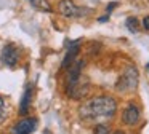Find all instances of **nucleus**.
<instances>
[{"mask_svg": "<svg viewBox=\"0 0 149 134\" xmlns=\"http://www.w3.org/2000/svg\"><path fill=\"white\" fill-rule=\"evenodd\" d=\"M117 110V104L109 96H98L84 102L79 107L82 120H98V118H112Z\"/></svg>", "mask_w": 149, "mask_h": 134, "instance_id": "f257e3e1", "label": "nucleus"}, {"mask_svg": "<svg viewBox=\"0 0 149 134\" xmlns=\"http://www.w3.org/2000/svg\"><path fill=\"white\" fill-rule=\"evenodd\" d=\"M88 91H90V82L84 75L75 77V78H68V82H66V93L71 99L79 101V99L85 97Z\"/></svg>", "mask_w": 149, "mask_h": 134, "instance_id": "f03ea898", "label": "nucleus"}, {"mask_svg": "<svg viewBox=\"0 0 149 134\" xmlns=\"http://www.w3.org/2000/svg\"><path fill=\"white\" fill-rule=\"evenodd\" d=\"M138 86V70L133 66H127L117 82V89L122 93H133Z\"/></svg>", "mask_w": 149, "mask_h": 134, "instance_id": "7ed1b4c3", "label": "nucleus"}, {"mask_svg": "<svg viewBox=\"0 0 149 134\" xmlns=\"http://www.w3.org/2000/svg\"><path fill=\"white\" fill-rule=\"evenodd\" d=\"M59 13L66 18H82V16H87L88 10L77 6L72 0H61L59 2Z\"/></svg>", "mask_w": 149, "mask_h": 134, "instance_id": "20e7f679", "label": "nucleus"}, {"mask_svg": "<svg viewBox=\"0 0 149 134\" xmlns=\"http://www.w3.org/2000/svg\"><path fill=\"white\" fill-rule=\"evenodd\" d=\"M18 59H19V51H18V48L13 43L5 45L3 50H2V62L8 67H15L18 64Z\"/></svg>", "mask_w": 149, "mask_h": 134, "instance_id": "39448f33", "label": "nucleus"}, {"mask_svg": "<svg viewBox=\"0 0 149 134\" xmlns=\"http://www.w3.org/2000/svg\"><path fill=\"white\" fill-rule=\"evenodd\" d=\"M66 46H68V51H66V56H64V59H63V66H61L63 69H69V67L75 62L74 59L77 57L79 50H80V40L68 41V43H66Z\"/></svg>", "mask_w": 149, "mask_h": 134, "instance_id": "423d86ee", "label": "nucleus"}, {"mask_svg": "<svg viewBox=\"0 0 149 134\" xmlns=\"http://www.w3.org/2000/svg\"><path fill=\"white\" fill-rule=\"evenodd\" d=\"M37 128V120L36 118H24V120L18 121L13 128H11V134H31Z\"/></svg>", "mask_w": 149, "mask_h": 134, "instance_id": "0eeeda50", "label": "nucleus"}, {"mask_svg": "<svg viewBox=\"0 0 149 134\" xmlns=\"http://www.w3.org/2000/svg\"><path fill=\"white\" fill-rule=\"evenodd\" d=\"M139 117H141V113H139L138 107L133 105V104H130L122 113V121L125 124H128V126H135V124L139 121Z\"/></svg>", "mask_w": 149, "mask_h": 134, "instance_id": "6e6552de", "label": "nucleus"}, {"mask_svg": "<svg viewBox=\"0 0 149 134\" xmlns=\"http://www.w3.org/2000/svg\"><path fill=\"white\" fill-rule=\"evenodd\" d=\"M31 99H32V86H27L26 91H24L23 97H21V102H19V113L21 115H27L29 112V105H31Z\"/></svg>", "mask_w": 149, "mask_h": 134, "instance_id": "1a4fd4ad", "label": "nucleus"}, {"mask_svg": "<svg viewBox=\"0 0 149 134\" xmlns=\"http://www.w3.org/2000/svg\"><path fill=\"white\" fill-rule=\"evenodd\" d=\"M31 5L34 8L40 10V11H47V13H52V5H50L48 0H31Z\"/></svg>", "mask_w": 149, "mask_h": 134, "instance_id": "9d476101", "label": "nucleus"}, {"mask_svg": "<svg viewBox=\"0 0 149 134\" xmlns=\"http://www.w3.org/2000/svg\"><path fill=\"white\" fill-rule=\"evenodd\" d=\"M125 26H127V29H128L132 34H136V32H138V29H139V22H138V19H136L135 16H130V18H127Z\"/></svg>", "mask_w": 149, "mask_h": 134, "instance_id": "9b49d317", "label": "nucleus"}, {"mask_svg": "<svg viewBox=\"0 0 149 134\" xmlns=\"http://www.w3.org/2000/svg\"><path fill=\"white\" fill-rule=\"evenodd\" d=\"M5 117H7V105H5L3 97L0 96V123L5 120Z\"/></svg>", "mask_w": 149, "mask_h": 134, "instance_id": "f8f14e48", "label": "nucleus"}, {"mask_svg": "<svg viewBox=\"0 0 149 134\" xmlns=\"http://www.w3.org/2000/svg\"><path fill=\"white\" fill-rule=\"evenodd\" d=\"M93 133L95 134H109V128H107L106 124H96Z\"/></svg>", "mask_w": 149, "mask_h": 134, "instance_id": "ddd939ff", "label": "nucleus"}, {"mask_svg": "<svg viewBox=\"0 0 149 134\" xmlns=\"http://www.w3.org/2000/svg\"><path fill=\"white\" fill-rule=\"evenodd\" d=\"M143 27H144L146 30H149V16H146V18L143 19Z\"/></svg>", "mask_w": 149, "mask_h": 134, "instance_id": "4468645a", "label": "nucleus"}, {"mask_svg": "<svg viewBox=\"0 0 149 134\" xmlns=\"http://www.w3.org/2000/svg\"><path fill=\"white\" fill-rule=\"evenodd\" d=\"M116 6H117V2H112V3H109V5H107V13H111V11H112V10L114 8H116Z\"/></svg>", "mask_w": 149, "mask_h": 134, "instance_id": "2eb2a0df", "label": "nucleus"}, {"mask_svg": "<svg viewBox=\"0 0 149 134\" xmlns=\"http://www.w3.org/2000/svg\"><path fill=\"white\" fill-rule=\"evenodd\" d=\"M107 18H109V16H103V18H100V22H104V21H107Z\"/></svg>", "mask_w": 149, "mask_h": 134, "instance_id": "dca6fc26", "label": "nucleus"}, {"mask_svg": "<svg viewBox=\"0 0 149 134\" xmlns=\"http://www.w3.org/2000/svg\"><path fill=\"white\" fill-rule=\"evenodd\" d=\"M146 70H148V73H149V62L146 64Z\"/></svg>", "mask_w": 149, "mask_h": 134, "instance_id": "f3484780", "label": "nucleus"}, {"mask_svg": "<svg viewBox=\"0 0 149 134\" xmlns=\"http://www.w3.org/2000/svg\"><path fill=\"white\" fill-rule=\"evenodd\" d=\"M112 134H123V133H120V131H117V133H112Z\"/></svg>", "mask_w": 149, "mask_h": 134, "instance_id": "a211bd4d", "label": "nucleus"}]
</instances>
